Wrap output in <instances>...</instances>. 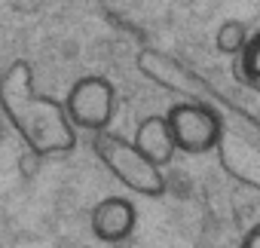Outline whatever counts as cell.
<instances>
[{
  "instance_id": "cell-3",
  "label": "cell",
  "mask_w": 260,
  "mask_h": 248,
  "mask_svg": "<svg viewBox=\"0 0 260 248\" xmlns=\"http://www.w3.org/2000/svg\"><path fill=\"white\" fill-rule=\"evenodd\" d=\"M217 163L220 169L248 190L260 187V126L257 116L245 110L220 113L217 119Z\"/></svg>"
},
{
  "instance_id": "cell-4",
  "label": "cell",
  "mask_w": 260,
  "mask_h": 248,
  "mask_svg": "<svg viewBox=\"0 0 260 248\" xmlns=\"http://www.w3.org/2000/svg\"><path fill=\"white\" fill-rule=\"evenodd\" d=\"M92 147H95V157L104 163V169H107L122 187L132 190V193L150 196V199H156V196L166 193V178H162V172H159L156 166H150V163L132 147V141H128V138H122V135H116V132H98V135L92 138Z\"/></svg>"
},
{
  "instance_id": "cell-6",
  "label": "cell",
  "mask_w": 260,
  "mask_h": 248,
  "mask_svg": "<svg viewBox=\"0 0 260 248\" xmlns=\"http://www.w3.org/2000/svg\"><path fill=\"white\" fill-rule=\"evenodd\" d=\"M162 116H166V126H169V135H172L175 150H184V153H208L214 147L220 113H214L208 107H199V104L178 101Z\"/></svg>"
},
{
  "instance_id": "cell-8",
  "label": "cell",
  "mask_w": 260,
  "mask_h": 248,
  "mask_svg": "<svg viewBox=\"0 0 260 248\" xmlns=\"http://www.w3.org/2000/svg\"><path fill=\"white\" fill-rule=\"evenodd\" d=\"M132 147L162 172L166 163H172L175 157V144H172V135H169V126H166V116L153 113V116H144L138 122V129H135V141Z\"/></svg>"
},
{
  "instance_id": "cell-5",
  "label": "cell",
  "mask_w": 260,
  "mask_h": 248,
  "mask_svg": "<svg viewBox=\"0 0 260 248\" xmlns=\"http://www.w3.org/2000/svg\"><path fill=\"white\" fill-rule=\"evenodd\" d=\"M61 107H64V116L74 126V132L77 129H86L92 135L107 132L110 119H113V110H116L113 83L104 80V77H80L71 86L68 101Z\"/></svg>"
},
{
  "instance_id": "cell-10",
  "label": "cell",
  "mask_w": 260,
  "mask_h": 248,
  "mask_svg": "<svg viewBox=\"0 0 260 248\" xmlns=\"http://www.w3.org/2000/svg\"><path fill=\"white\" fill-rule=\"evenodd\" d=\"M245 40H248V31H245V25L242 22H236V19H226L220 28H217V34H214V46H217V52H223V55H239V49L245 46Z\"/></svg>"
},
{
  "instance_id": "cell-9",
  "label": "cell",
  "mask_w": 260,
  "mask_h": 248,
  "mask_svg": "<svg viewBox=\"0 0 260 248\" xmlns=\"http://www.w3.org/2000/svg\"><path fill=\"white\" fill-rule=\"evenodd\" d=\"M233 74H236V80H239L248 92H257V86H260V31L248 34L245 46H242L239 55H236Z\"/></svg>"
},
{
  "instance_id": "cell-1",
  "label": "cell",
  "mask_w": 260,
  "mask_h": 248,
  "mask_svg": "<svg viewBox=\"0 0 260 248\" xmlns=\"http://www.w3.org/2000/svg\"><path fill=\"white\" fill-rule=\"evenodd\" d=\"M0 110L40 160L64 157L77 147V132L64 116V107L34 86V71L22 58L0 74Z\"/></svg>"
},
{
  "instance_id": "cell-11",
  "label": "cell",
  "mask_w": 260,
  "mask_h": 248,
  "mask_svg": "<svg viewBox=\"0 0 260 248\" xmlns=\"http://www.w3.org/2000/svg\"><path fill=\"white\" fill-rule=\"evenodd\" d=\"M242 248H260V224H251L242 236Z\"/></svg>"
},
{
  "instance_id": "cell-7",
  "label": "cell",
  "mask_w": 260,
  "mask_h": 248,
  "mask_svg": "<svg viewBox=\"0 0 260 248\" xmlns=\"http://www.w3.org/2000/svg\"><path fill=\"white\" fill-rule=\"evenodd\" d=\"M135 224H138V211L122 196H107L89 211L92 236L101 239V242H122V239H128L135 233Z\"/></svg>"
},
{
  "instance_id": "cell-2",
  "label": "cell",
  "mask_w": 260,
  "mask_h": 248,
  "mask_svg": "<svg viewBox=\"0 0 260 248\" xmlns=\"http://www.w3.org/2000/svg\"><path fill=\"white\" fill-rule=\"evenodd\" d=\"M135 65L138 71L153 80L156 86L175 92V95H184L187 104H199V107H208L214 113H230V110H242L236 104H230L202 74L193 71V65H184L181 58L162 52V49H153V46H141L138 55H135ZM248 113V110H245ZM257 116V113H254Z\"/></svg>"
}]
</instances>
